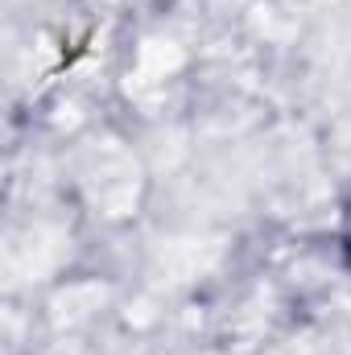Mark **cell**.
<instances>
[{
	"mask_svg": "<svg viewBox=\"0 0 351 355\" xmlns=\"http://www.w3.org/2000/svg\"><path fill=\"white\" fill-rule=\"evenodd\" d=\"M343 248H348V261H351V232H348V244H343Z\"/></svg>",
	"mask_w": 351,
	"mask_h": 355,
	"instance_id": "1",
	"label": "cell"
}]
</instances>
